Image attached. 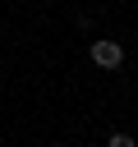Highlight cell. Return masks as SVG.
<instances>
[{"instance_id": "obj_1", "label": "cell", "mask_w": 138, "mask_h": 147, "mask_svg": "<svg viewBox=\"0 0 138 147\" xmlns=\"http://www.w3.org/2000/svg\"><path fill=\"white\" fill-rule=\"evenodd\" d=\"M87 60H92L97 69H120V64H124V46L110 41V37H97V41L87 46Z\"/></svg>"}, {"instance_id": "obj_2", "label": "cell", "mask_w": 138, "mask_h": 147, "mask_svg": "<svg viewBox=\"0 0 138 147\" xmlns=\"http://www.w3.org/2000/svg\"><path fill=\"white\" fill-rule=\"evenodd\" d=\"M106 147H138V138H133V133H110Z\"/></svg>"}]
</instances>
